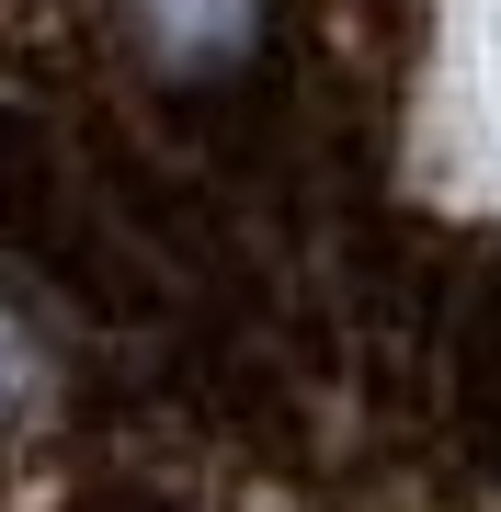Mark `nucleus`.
<instances>
[{
    "label": "nucleus",
    "instance_id": "obj_1",
    "mask_svg": "<svg viewBox=\"0 0 501 512\" xmlns=\"http://www.w3.org/2000/svg\"><path fill=\"white\" fill-rule=\"evenodd\" d=\"M80 23V46L126 80L137 103L171 114H240L251 69L274 57V0H46Z\"/></svg>",
    "mask_w": 501,
    "mask_h": 512
}]
</instances>
